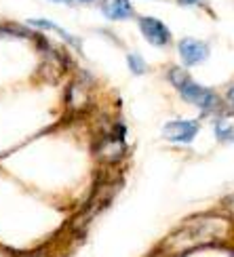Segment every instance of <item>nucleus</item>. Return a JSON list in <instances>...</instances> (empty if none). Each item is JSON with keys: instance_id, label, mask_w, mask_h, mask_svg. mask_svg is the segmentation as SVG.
Wrapping results in <instances>:
<instances>
[{"instance_id": "obj_1", "label": "nucleus", "mask_w": 234, "mask_h": 257, "mask_svg": "<svg viewBox=\"0 0 234 257\" xmlns=\"http://www.w3.org/2000/svg\"><path fill=\"white\" fill-rule=\"evenodd\" d=\"M230 232V223L221 215H194L188 217L182 226L175 228L163 240V253L167 255H184L194 249L213 244L221 238H226Z\"/></svg>"}, {"instance_id": "obj_2", "label": "nucleus", "mask_w": 234, "mask_h": 257, "mask_svg": "<svg viewBox=\"0 0 234 257\" xmlns=\"http://www.w3.org/2000/svg\"><path fill=\"white\" fill-rule=\"evenodd\" d=\"M169 80H171V84L179 91V95H182V99L196 105V108H200V112L203 114H213L219 110V97L215 95V91H211L207 87H200V84H196L192 78H190V74L184 70V68H171L169 70Z\"/></svg>"}, {"instance_id": "obj_3", "label": "nucleus", "mask_w": 234, "mask_h": 257, "mask_svg": "<svg viewBox=\"0 0 234 257\" xmlns=\"http://www.w3.org/2000/svg\"><path fill=\"white\" fill-rule=\"evenodd\" d=\"M140 30L148 42H152L154 47H167L171 42V32L156 17H142L140 19Z\"/></svg>"}, {"instance_id": "obj_4", "label": "nucleus", "mask_w": 234, "mask_h": 257, "mask_svg": "<svg viewBox=\"0 0 234 257\" xmlns=\"http://www.w3.org/2000/svg\"><path fill=\"white\" fill-rule=\"evenodd\" d=\"M198 133L196 120H173L163 126V135L173 144H192Z\"/></svg>"}, {"instance_id": "obj_5", "label": "nucleus", "mask_w": 234, "mask_h": 257, "mask_svg": "<svg viewBox=\"0 0 234 257\" xmlns=\"http://www.w3.org/2000/svg\"><path fill=\"white\" fill-rule=\"evenodd\" d=\"M177 51H179V57H182V61L186 63V66H196V63L205 61L207 55H209L207 42L196 40V38H184V40H179Z\"/></svg>"}, {"instance_id": "obj_6", "label": "nucleus", "mask_w": 234, "mask_h": 257, "mask_svg": "<svg viewBox=\"0 0 234 257\" xmlns=\"http://www.w3.org/2000/svg\"><path fill=\"white\" fill-rule=\"evenodd\" d=\"M101 13L112 21H123V19H129L133 15V7H131L129 0H103Z\"/></svg>"}, {"instance_id": "obj_7", "label": "nucleus", "mask_w": 234, "mask_h": 257, "mask_svg": "<svg viewBox=\"0 0 234 257\" xmlns=\"http://www.w3.org/2000/svg\"><path fill=\"white\" fill-rule=\"evenodd\" d=\"M30 26H34V28H45V30H53V32H57V34L61 36V38H66V40H70V42H74V45L78 47V40L76 38H72L68 32H63L57 24H53V21H49V19H30Z\"/></svg>"}, {"instance_id": "obj_8", "label": "nucleus", "mask_w": 234, "mask_h": 257, "mask_svg": "<svg viewBox=\"0 0 234 257\" xmlns=\"http://www.w3.org/2000/svg\"><path fill=\"white\" fill-rule=\"evenodd\" d=\"M127 61H129V70L135 74V76H142V74H146V63L140 55H129L127 57Z\"/></svg>"}, {"instance_id": "obj_9", "label": "nucleus", "mask_w": 234, "mask_h": 257, "mask_svg": "<svg viewBox=\"0 0 234 257\" xmlns=\"http://www.w3.org/2000/svg\"><path fill=\"white\" fill-rule=\"evenodd\" d=\"M215 135L219 142H232L234 139V131H232V126L224 124V122H217L215 124Z\"/></svg>"}, {"instance_id": "obj_10", "label": "nucleus", "mask_w": 234, "mask_h": 257, "mask_svg": "<svg viewBox=\"0 0 234 257\" xmlns=\"http://www.w3.org/2000/svg\"><path fill=\"white\" fill-rule=\"evenodd\" d=\"M179 5H184V7H190V5H198V7H203L207 5V0H177Z\"/></svg>"}, {"instance_id": "obj_11", "label": "nucleus", "mask_w": 234, "mask_h": 257, "mask_svg": "<svg viewBox=\"0 0 234 257\" xmlns=\"http://www.w3.org/2000/svg\"><path fill=\"white\" fill-rule=\"evenodd\" d=\"M226 99H228V101L234 105V84H232V87L228 89V93H226Z\"/></svg>"}, {"instance_id": "obj_12", "label": "nucleus", "mask_w": 234, "mask_h": 257, "mask_svg": "<svg viewBox=\"0 0 234 257\" xmlns=\"http://www.w3.org/2000/svg\"><path fill=\"white\" fill-rule=\"evenodd\" d=\"M226 205H228V207H230V209L234 211V194H232V196H230V198L226 200Z\"/></svg>"}, {"instance_id": "obj_13", "label": "nucleus", "mask_w": 234, "mask_h": 257, "mask_svg": "<svg viewBox=\"0 0 234 257\" xmlns=\"http://www.w3.org/2000/svg\"><path fill=\"white\" fill-rule=\"evenodd\" d=\"M53 3H61V5H70L72 0H53Z\"/></svg>"}, {"instance_id": "obj_14", "label": "nucleus", "mask_w": 234, "mask_h": 257, "mask_svg": "<svg viewBox=\"0 0 234 257\" xmlns=\"http://www.w3.org/2000/svg\"><path fill=\"white\" fill-rule=\"evenodd\" d=\"M80 3H93V0H80Z\"/></svg>"}]
</instances>
